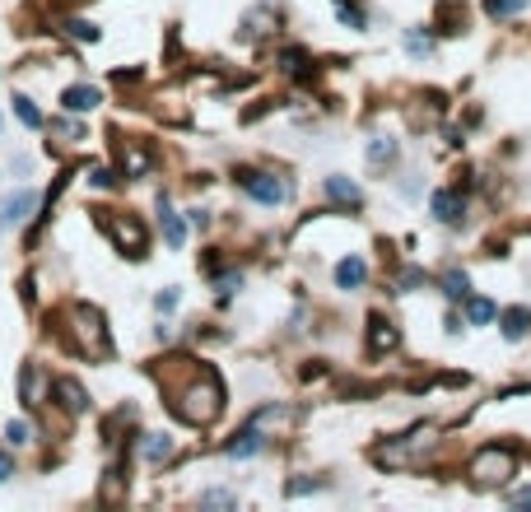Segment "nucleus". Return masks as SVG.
Returning a JSON list of instances; mask_svg holds the SVG:
<instances>
[{
	"instance_id": "21",
	"label": "nucleus",
	"mask_w": 531,
	"mask_h": 512,
	"mask_svg": "<svg viewBox=\"0 0 531 512\" xmlns=\"http://www.w3.org/2000/svg\"><path fill=\"white\" fill-rule=\"evenodd\" d=\"M406 52L410 56H429V52H434V33H420V28H410V33H406Z\"/></svg>"
},
{
	"instance_id": "7",
	"label": "nucleus",
	"mask_w": 531,
	"mask_h": 512,
	"mask_svg": "<svg viewBox=\"0 0 531 512\" xmlns=\"http://www.w3.org/2000/svg\"><path fill=\"white\" fill-rule=\"evenodd\" d=\"M261 447H266V433H261V424L257 419H252V424H247L243 433H238V438H233V443H224V457H257Z\"/></svg>"
},
{
	"instance_id": "35",
	"label": "nucleus",
	"mask_w": 531,
	"mask_h": 512,
	"mask_svg": "<svg viewBox=\"0 0 531 512\" xmlns=\"http://www.w3.org/2000/svg\"><path fill=\"white\" fill-rule=\"evenodd\" d=\"M513 503H518V508H531V489H522V494H513Z\"/></svg>"
},
{
	"instance_id": "24",
	"label": "nucleus",
	"mask_w": 531,
	"mask_h": 512,
	"mask_svg": "<svg viewBox=\"0 0 531 512\" xmlns=\"http://www.w3.org/2000/svg\"><path fill=\"white\" fill-rule=\"evenodd\" d=\"M66 33H75L80 42H98V24H89V19H66Z\"/></svg>"
},
{
	"instance_id": "18",
	"label": "nucleus",
	"mask_w": 531,
	"mask_h": 512,
	"mask_svg": "<svg viewBox=\"0 0 531 512\" xmlns=\"http://www.w3.org/2000/svg\"><path fill=\"white\" fill-rule=\"evenodd\" d=\"M42 391H47L42 373H38V368H24V378H19V396H24V405H38Z\"/></svg>"
},
{
	"instance_id": "29",
	"label": "nucleus",
	"mask_w": 531,
	"mask_h": 512,
	"mask_svg": "<svg viewBox=\"0 0 531 512\" xmlns=\"http://www.w3.org/2000/svg\"><path fill=\"white\" fill-rule=\"evenodd\" d=\"M238 284H243V275H224V280H215V289H219L224 298H229L233 289H238Z\"/></svg>"
},
{
	"instance_id": "13",
	"label": "nucleus",
	"mask_w": 531,
	"mask_h": 512,
	"mask_svg": "<svg viewBox=\"0 0 531 512\" xmlns=\"http://www.w3.org/2000/svg\"><path fill=\"white\" fill-rule=\"evenodd\" d=\"M327 196L336 205H350V210H359V205H364V191L354 187L350 177H327Z\"/></svg>"
},
{
	"instance_id": "26",
	"label": "nucleus",
	"mask_w": 531,
	"mask_h": 512,
	"mask_svg": "<svg viewBox=\"0 0 531 512\" xmlns=\"http://www.w3.org/2000/svg\"><path fill=\"white\" fill-rule=\"evenodd\" d=\"M280 61H285L289 75H308V56H303V52H285Z\"/></svg>"
},
{
	"instance_id": "20",
	"label": "nucleus",
	"mask_w": 531,
	"mask_h": 512,
	"mask_svg": "<svg viewBox=\"0 0 531 512\" xmlns=\"http://www.w3.org/2000/svg\"><path fill=\"white\" fill-rule=\"evenodd\" d=\"M527 10V0H485V14L490 19H513V14Z\"/></svg>"
},
{
	"instance_id": "27",
	"label": "nucleus",
	"mask_w": 531,
	"mask_h": 512,
	"mask_svg": "<svg viewBox=\"0 0 531 512\" xmlns=\"http://www.w3.org/2000/svg\"><path fill=\"white\" fill-rule=\"evenodd\" d=\"M201 503H205V508H233V494H229V489H210Z\"/></svg>"
},
{
	"instance_id": "12",
	"label": "nucleus",
	"mask_w": 531,
	"mask_h": 512,
	"mask_svg": "<svg viewBox=\"0 0 531 512\" xmlns=\"http://www.w3.org/2000/svg\"><path fill=\"white\" fill-rule=\"evenodd\" d=\"M396 326L387 322V317H373V322H368V350L373 354H387V350H396Z\"/></svg>"
},
{
	"instance_id": "15",
	"label": "nucleus",
	"mask_w": 531,
	"mask_h": 512,
	"mask_svg": "<svg viewBox=\"0 0 531 512\" xmlns=\"http://www.w3.org/2000/svg\"><path fill=\"white\" fill-rule=\"evenodd\" d=\"M499 326H504L508 340H522L531 331V308H508V312H499Z\"/></svg>"
},
{
	"instance_id": "32",
	"label": "nucleus",
	"mask_w": 531,
	"mask_h": 512,
	"mask_svg": "<svg viewBox=\"0 0 531 512\" xmlns=\"http://www.w3.org/2000/svg\"><path fill=\"white\" fill-rule=\"evenodd\" d=\"M177 308V289H164V294H159V312H173Z\"/></svg>"
},
{
	"instance_id": "34",
	"label": "nucleus",
	"mask_w": 531,
	"mask_h": 512,
	"mask_svg": "<svg viewBox=\"0 0 531 512\" xmlns=\"http://www.w3.org/2000/svg\"><path fill=\"white\" fill-rule=\"evenodd\" d=\"M420 280H424L420 270H406V275H401V289H415V284H420Z\"/></svg>"
},
{
	"instance_id": "6",
	"label": "nucleus",
	"mask_w": 531,
	"mask_h": 512,
	"mask_svg": "<svg viewBox=\"0 0 531 512\" xmlns=\"http://www.w3.org/2000/svg\"><path fill=\"white\" fill-rule=\"evenodd\" d=\"M429 443H434V429L424 424V429L406 433V443L382 447V452H378V461H382V466H396V461H410V457H415V452H420V447H429Z\"/></svg>"
},
{
	"instance_id": "33",
	"label": "nucleus",
	"mask_w": 531,
	"mask_h": 512,
	"mask_svg": "<svg viewBox=\"0 0 531 512\" xmlns=\"http://www.w3.org/2000/svg\"><path fill=\"white\" fill-rule=\"evenodd\" d=\"M10 471H14V461H10V452H0V485L10 480Z\"/></svg>"
},
{
	"instance_id": "9",
	"label": "nucleus",
	"mask_w": 531,
	"mask_h": 512,
	"mask_svg": "<svg viewBox=\"0 0 531 512\" xmlns=\"http://www.w3.org/2000/svg\"><path fill=\"white\" fill-rule=\"evenodd\" d=\"M33 210H38V196H33V191H14L10 201L0 205V224H10L14 229V224H24Z\"/></svg>"
},
{
	"instance_id": "3",
	"label": "nucleus",
	"mask_w": 531,
	"mask_h": 512,
	"mask_svg": "<svg viewBox=\"0 0 531 512\" xmlns=\"http://www.w3.org/2000/svg\"><path fill=\"white\" fill-rule=\"evenodd\" d=\"M70 317H75V336L84 340V354H108L112 350L108 326H103V312H98V308H84V303H80Z\"/></svg>"
},
{
	"instance_id": "19",
	"label": "nucleus",
	"mask_w": 531,
	"mask_h": 512,
	"mask_svg": "<svg viewBox=\"0 0 531 512\" xmlns=\"http://www.w3.org/2000/svg\"><path fill=\"white\" fill-rule=\"evenodd\" d=\"M443 294H448L452 303H466V294H471V275H466V270H448V275H443Z\"/></svg>"
},
{
	"instance_id": "14",
	"label": "nucleus",
	"mask_w": 531,
	"mask_h": 512,
	"mask_svg": "<svg viewBox=\"0 0 531 512\" xmlns=\"http://www.w3.org/2000/svg\"><path fill=\"white\" fill-rule=\"evenodd\" d=\"M364 280H368V261H364V256H345L341 266H336V284H341V289H359Z\"/></svg>"
},
{
	"instance_id": "4",
	"label": "nucleus",
	"mask_w": 531,
	"mask_h": 512,
	"mask_svg": "<svg viewBox=\"0 0 531 512\" xmlns=\"http://www.w3.org/2000/svg\"><path fill=\"white\" fill-rule=\"evenodd\" d=\"M108 233H112V243L122 247L126 256H140V252H145V224H136L131 215H112L108 219Z\"/></svg>"
},
{
	"instance_id": "11",
	"label": "nucleus",
	"mask_w": 531,
	"mask_h": 512,
	"mask_svg": "<svg viewBox=\"0 0 531 512\" xmlns=\"http://www.w3.org/2000/svg\"><path fill=\"white\" fill-rule=\"evenodd\" d=\"M98 103H103V94H98L94 84H75V89L61 94V108H66V112H94Z\"/></svg>"
},
{
	"instance_id": "25",
	"label": "nucleus",
	"mask_w": 531,
	"mask_h": 512,
	"mask_svg": "<svg viewBox=\"0 0 531 512\" xmlns=\"http://www.w3.org/2000/svg\"><path fill=\"white\" fill-rule=\"evenodd\" d=\"M336 14H341V24L364 28V10H359V5H350V0H336Z\"/></svg>"
},
{
	"instance_id": "10",
	"label": "nucleus",
	"mask_w": 531,
	"mask_h": 512,
	"mask_svg": "<svg viewBox=\"0 0 531 512\" xmlns=\"http://www.w3.org/2000/svg\"><path fill=\"white\" fill-rule=\"evenodd\" d=\"M56 405H61V410H70V415H84V410H89V396H84V387L80 382H70V378H61L56 382Z\"/></svg>"
},
{
	"instance_id": "31",
	"label": "nucleus",
	"mask_w": 531,
	"mask_h": 512,
	"mask_svg": "<svg viewBox=\"0 0 531 512\" xmlns=\"http://www.w3.org/2000/svg\"><path fill=\"white\" fill-rule=\"evenodd\" d=\"M5 433H10V443H14V447H24V443H28V424H10Z\"/></svg>"
},
{
	"instance_id": "2",
	"label": "nucleus",
	"mask_w": 531,
	"mask_h": 512,
	"mask_svg": "<svg viewBox=\"0 0 531 512\" xmlns=\"http://www.w3.org/2000/svg\"><path fill=\"white\" fill-rule=\"evenodd\" d=\"M518 475V452L513 447H480L476 457H471V480H476L480 489H499V485H508Z\"/></svg>"
},
{
	"instance_id": "5",
	"label": "nucleus",
	"mask_w": 531,
	"mask_h": 512,
	"mask_svg": "<svg viewBox=\"0 0 531 512\" xmlns=\"http://www.w3.org/2000/svg\"><path fill=\"white\" fill-rule=\"evenodd\" d=\"M243 191L252 196V201H261V205H280L289 196V187L275 173H243Z\"/></svg>"
},
{
	"instance_id": "16",
	"label": "nucleus",
	"mask_w": 531,
	"mask_h": 512,
	"mask_svg": "<svg viewBox=\"0 0 531 512\" xmlns=\"http://www.w3.org/2000/svg\"><path fill=\"white\" fill-rule=\"evenodd\" d=\"M159 215H164V238H168V247H182V243H187V219L173 215V205H168V201H159Z\"/></svg>"
},
{
	"instance_id": "23",
	"label": "nucleus",
	"mask_w": 531,
	"mask_h": 512,
	"mask_svg": "<svg viewBox=\"0 0 531 512\" xmlns=\"http://www.w3.org/2000/svg\"><path fill=\"white\" fill-rule=\"evenodd\" d=\"M368 159H373V163H392V159H396V140H387V135H378V140L368 145Z\"/></svg>"
},
{
	"instance_id": "22",
	"label": "nucleus",
	"mask_w": 531,
	"mask_h": 512,
	"mask_svg": "<svg viewBox=\"0 0 531 512\" xmlns=\"http://www.w3.org/2000/svg\"><path fill=\"white\" fill-rule=\"evenodd\" d=\"M14 112H19V122H24V126H28V131H38V126H42V112H38V108H33V103H28V98H24V94L14 98Z\"/></svg>"
},
{
	"instance_id": "28",
	"label": "nucleus",
	"mask_w": 531,
	"mask_h": 512,
	"mask_svg": "<svg viewBox=\"0 0 531 512\" xmlns=\"http://www.w3.org/2000/svg\"><path fill=\"white\" fill-rule=\"evenodd\" d=\"M168 457V438L164 433H150V461H164Z\"/></svg>"
},
{
	"instance_id": "8",
	"label": "nucleus",
	"mask_w": 531,
	"mask_h": 512,
	"mask_svg": "<svg viewBox=\"0 0 531 512\" xmlns=\"http://www.w3.org/2000/svg\"><path fill=\"white\" fill-rule=\"evenodd\" d=\"M429 210H434L438 224H457V219L466 215V201H462V191H434Z\"/></svg>"
},
{
	"instance_id": "30",
	"label": "nucleus",
	"mask_w": 531,
	"mask_h": 512,
	"mask_svg": "<svg viewBox=\"0 0 531 512\" xmlns=\"http://www.w3.org/2000/svg\"><path fill=\"white\" fill-rule=\"evenodd\" d=\"M313 489H317V480H289L285 494H313Z\"/></svg>"
},
{
	"instance_id": "1",
	"label": "nucleus",
	"mask_w": 531,
	"mask_h": 512,
	"mask_svg": "<svg viewBox=\"0 0 531 512\" xmlns=\"http://www.w3.org/2000/svg\"><path fill=\"white\" fill-rule=\"evenodd\" d=\"M173 410L187 419V424H210V419L224 410V382H219L215 373H201V378L182 391V401H177Z\"/></svg>"
},
{
	"instance_id": "17",
	"label": "nucleus",
	"mask_w": 531,
	"mask_h": 512,
	"mask_svg": "<svg viewBox=\"0 0 531 512\" xmlns=\"http://www.w3.org/2000/svg\"><path fill=\"white\" fill-rule=\"evenodd\" d=\"M494 317H499V308H494L490 298H471V294H466V322L485 326V322H494Z\"/></svg>"
}]
</instances>
